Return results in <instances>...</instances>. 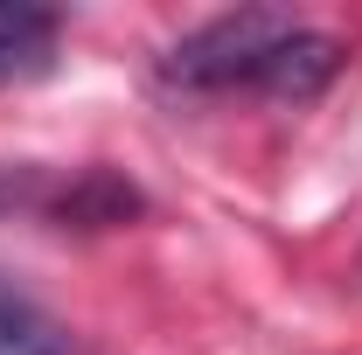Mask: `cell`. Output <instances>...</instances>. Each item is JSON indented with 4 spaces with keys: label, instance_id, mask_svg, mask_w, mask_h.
<instances>
[{
    "label": "cell",
    "instance_id": "6da1fadb",
    "mask_svg": "<svg viewBox=\"0 0 362 355\" xmlns=\"http://www.w3.org/2000/svg\"><path fill=\"white\" fill-rule=\"evenodd\" d=\"M341 70V42L300 28L265 7H237L202 21L160 56V77L181 91H272V98H314Z\"/></svg>",
    "mask_w": 362,
    "mask_h": 355
},
{
    "label": "cell",
    "instance_id": "7a4b0ae2",
    "mask_svg": "<svg viewBox=\"0 0 362 355\" xmlns=\"http://www.w3.org/2000/svg\"><path fill=\"white\" fill-rule=\"evenodd\" d=\"M0 355H70V334L49 307H35L21 286L0 279Z\"/></svg>",
    "mask_w": 362,
    "mask_h": 355
},
{
    "label": "cell",
    "instance_id": "3957f363",
    "mask_svg": "<svg viewBox=\"0 0 362 355\" xmlns=\"http://www.w3.org/2000/svg\"><path fill=\"white\" fill-rule=\"evenodd\" d=\"M56 49V14L49 7H0V84L49 70Z\"/></svg>",
    "mask_w": 362,
    "mask_h": 355
}]
</instances>
